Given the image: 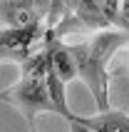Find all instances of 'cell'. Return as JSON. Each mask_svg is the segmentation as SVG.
I'll return each instance as SVG.
<instances>
[{"instance_id": "1", "label": "cell", "mask_w": 129, "mask_h": 132, "mask_svg": "<svg viewBox=\"0 0 129 132\" xmlns=\"http://www.w3.org/2000/svg\"><path fill=\"white\" fill-rule=\"evenodd\" d=\"M47 37V28L45 25H30V28H3L0 32V45H3V57H13L17 62H25L30 55H35L32 50L35 43L45 45Z\"/></svg>"}, {"instance_id": "2", "label": "cell", "mask_w": 129, "mask_h": 132, "mask_svg": "<svg viewBox=\"0 0 129 132\" xmlns=\"http://www.w3.org/2000/svg\"><path fill=\"white\" fill-rule=\"evenodd\" d=\"M70 3V15L89 32H102V30L114 28L109 18L104 15V7H102L99 0H67Z\"/></svg>"}, {"instance_id": "3", "label": "cell", "mask_w": 129, "mask_h": 132, "mask_svg": "<svg viewBox=\"0 0 129 132\" xmlns=\"http://www.w3.org/2000/svg\"><path fill=\"white\" fill-rule=\"evenodd\" d=\"M45 47H47V55H50V67L60 75V80L67 85V82L77 80L79 72H77V62L72 57L70 47L60 40H52V37H45Z\"/></svg>"}, {"instance_id": "4", "label": "cell", "mask_w": 129, "mask_h": 132, "mask_svg": "<svg viewBox=\"0 0 129 132\" xmlns=\"http://www.w3.org/2000/svg\"><path fill=\"white\" fill-rule=\"evenodd\" d=\"M77 125H85L94 132H129V115L124 110H107L97 112L92 117L79 115Z\"/></svg>"}, {"instance_id": "5", "label": "cell", "mask_w": 129, "mask_h": 132, "mask_svg": "<svg viewBox=\"0 0 129 132\" xmlns=\"http://www.w3.org/2000/svg\"><path fill=\"white\" fill-rule=\"evenodd\" d=\"M127 102H129V95H127Z\"/></svg>"}]
</instances>
